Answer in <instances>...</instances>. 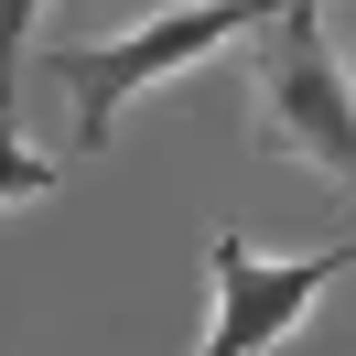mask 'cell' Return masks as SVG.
<instances>
[{
	"label": "cell",
	"mask_w": 356,
	"mask_h": 356,
	"mask_svg": "<svg viewBox=\"0 0 356 356\" xmlns=\"http://www.w3.org/2000/svg\"><path fill=\"white\" fill-rule=\"evenodd\" d=\"M270 11H281V0H184V11H152V22H130V33H76V44H54L44 76L65 87V108H76V152H108L119 119H130L162 76L248 44Z\"/></svg>",
	"instance_id": "1"
},
{
	"label": "cell",
	"mask_w": 356,
	"mask_h": 356,
	"mask_svg": "<svg viewBox=\"0 0 356 356\" xmlns=\"http://www.w3.org/2000/svg\"><path fill=\"white\" fill-rule=\"evenodd\" d=\"M248 152L270 162H302V173L324 184H356V76L334 65L324 22L313 11H270L259 33H248Z\"/></svg>",
	"instance_id": "2"
},
{
	"label": "cell",
	"mask_w": 356,
	"mask_h": 356,
	"mask_svg": "<svg viewBox=\"0 0 356 356\" xmlns=\"http://www.w3.org/2000/svg\"><path fill=\"white\" fill-rule=\"evenodd\" d=\"M346 270H356V238L259 259L238 227H216V248H205V291H216V313H205L195 356H281L291 334H302V313L324 302V281H346Z\"/></svg>",
	"instance_id": "3"
},
{
	"label": "cell",
	"mask_w": 356,
	"mask_h": 356,
	"mask_svg": "<svg viewBox=\"0 0 356 356\" xmlns=\"http://www.w3.org/2000/svg\"><path fill=\"white\" fill-rule=\"evenodd\" d=\"M33 195H54V162L33 152L11 119H0V205H33Z\"/></svg>",
	"instance_id": "4"
},
{
	"label": "cell",
	"mask_w": 356,
	"mask_h": 356,
	"mask_svg": "<svg viewBox=\"0 0 356 356\" xmlns=\"http://www.w3.org/2000/svg\"><path fill=\"white\" fill-rule=\"evenodd\" d=\"M33 22H44V0H0V119H11V65H22Z\"/></svg>",
	"instance_id": "5"
},
{
	"label": "cell",
	"mask_w": 356,
	"mask_h": 356,
	"mask_svg": "<svg viewBox=\"0 0 356 356\" xmlns=\"http://www.w3.org/2000/svg\"><path fill=\"white\" fill-rule=\"evenodd\" d=\"M291 11H324V0H291Z\"/></svg>",
	"instance_id": "6"
}]
</instances>
